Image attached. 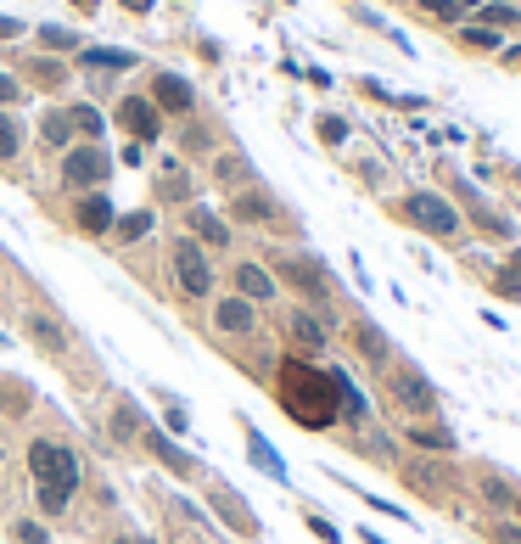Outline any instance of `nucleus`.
Here are the masks:
<instances>
[{
  "label": "nucleus",
  "instance_id": "nucleus-1",
  "mask_svg": "<svg viewBox=\"0 0 521 544\" xmlns=\"http://www.w3.org/2000/svg\"><path fill=\"white\" fill-rule=\"evenodd\" d=\"M269 275H275V287L292 292V303H303V309H320L331 326H337V275H331V264H325L314 247H286V253L269 258Z\"/></svg>",
  "mask_w": 521,
  "mask_h": 544
},
{
  "label": "nucleus",
  "instance_id": "nucleus-2",
  "mask_svg": "<svg viewBox=\"0 0 521 544\" xmlns=\"http://www.w3.org/2000/svg\"><path fill=\"white\" fill-rule=\"evenodd\" d=\"M387 214L398 219L404 230H415V236H426V242H437V247H460L465 242V219H460V208H454L443 191H404V197H393L387 202Z\"/></svg>",
  "mask_w": 521,
  "mask_h": 544
},
{
  "label": "nucleus",
  "instance_id": "nucleus-3",
  "mask_svg": "<svg viewBox=\"0 0 521 544\" xmlns=\"http://www.w3.org/2000/svg\"><path fill=\"white\" fill-rule=\"evenodd\" d=\"M381 399H387V416L393 421H432L443 416V387L415 365V359H393L381 371Z\"/></svg>",
  "mask_w": 521,
  "mask_h": 544
},
{
  "label": "nucleus",
  "instance_id": "nucleus-4",
  "mask_svg": "<svg viewBox=\"0 0 521 544\" xmlns=\"http://www.w3.org/2000/svg\"><path fill=\"white\" fill-rule=\"evenodd\" d=\"M393 472H398V483H404L421 505H432V511H449L465 488V477L454 472V455H415V449H409V455L393 460Z\"/></svg>",
  "mask_w": 521,
  "mask_h": 544
},
{
  "label": "nucleus",
  "instance_id": "nucleus-5",
  "mask_svg": "<svg viewBox=\"0 0 521 544\" xmlns=\"http://www.w3.org/2000/svg\"><path fill=\"white\" fill-rule=\"evenodd\" d=\"M443 197H449L454 208H460L465 230H477L482 242H493V247H516V242H521V225L505 214V208H493V202L482 197V191L471 186V180H465V174H454V169H449V191H443Z\"/></svg>",
  "mask_w": 521,
  "mask_h": 544
},
{
  "label": "nucleus",
  "instance_id": "nucleus-6",
  "mask_svg": "<svg viewBox=\"0 0 521 544\" xmlns=\"http://www.w3.org/2000/svg\"><path fill=\"white\" fill-rule=\"evenodd\" d=\"M23 460H29L34 488H51V494H68V500H79V488H85V466H79V455H73L62 438H51V432L29 438Z\"/></svg>",
  "mask_w": 521,
  "mask_h": 544
},
{
  "label": "nucleus",
  "instance_id": "nucleus-7",
  "mask_svg": "<svg viewBox=\"0 0 521 544\" xmlns=\"http://www.w3.org/2000/svg\"><path fill=\"white\" fill-rule=\"evenodd\" d=\"M169 275H174V292L185 303H208L213 287H219V270H213V253H202L185 230L169 236Z\"/></svg>",
  "mask_w": 521,
  "mask_h": 544
},
{
  "label": "nucleus",
  "instance_id": "nucleus-8",
  "mask_svg": "<svg viewBox=\"0 0 521 544\" xmlns=\"http://www.w3.org/2000/svg\"><path fill=\"white\" fill-rule=\"evenodd\" d=\"M275 326H281V343L292 348L297 359H325L331 354V337H337V326L320 315V309H303V303H275Z\"/></svg>",
  "mask_w": 521,
  "mask_h": 544
},
{
  "label": "nucleus",
  "instance_id": "nucleus-9",
  "mask_svg": "<svg viewBox=\"0 0 521 544\" xmlns=\"http://www.w3.org/2000/svg\"><path fill=\"white\" fill-rule=\"evenodd\" d=\"M107 180H113V152L101 141H73L68 152H62V186H68L73 197L107 191Z\"/></svg>",
  "mask_w": 521,
  "mask_h": 544
},
{
  "label": "nucleus",
  "instance_id": "nucleus-10",
  "mask_svg": "<svg viewBox=\"0 0 521 544\" xmlns=\"http://www.w3.org/2000/svg\"><path fill=\"white\" fill-rule=\"evenodd\" d=\"M141 449H146V455H152L169 477H180V483H197V477H202V460L191 455L180 438H169V432L157 427V421H146V427H141Z\"/></svg>",
  "mask_w": 521,
  "mask_h": 544
},
{
  "label": "nucleus",
  "instance_id": "nucleus-11",
  "mask_svg": "<svg viewBox=\"0 0 521 544\" xmlns=\"http://www.w3.org/2000/svg\"><path fill=\"white\" fill-rule=\"evenodd\" d=\"M342 337H348V348H353V354H359V359H365V365H370V371H387V365H393V359H398V348H393V337H387V331H381L376 326V320H370V315H348V320H342Z\"/></svg>",
  "mask_w": 521,
  "mask_h": 544
},
{
  "label": "nucleus",
  "instance_id": "nucleus-12",
  "mask_svg": "<svg viewBox=\"0 0 521 544\" xmlns=\"http://www.w3.org/2000/svg\"><path fill=\"white\" fill-rule=\"evenodd\" d=\"M225 219H230V230H236V225L269 230V225H281V202H275V191H269V186L230 191V197H225Z\"/></svg>",
  "mask_w": 521,
  "mask_h": 544
},
{
  "label": "nucleus",
  "instance_id": "nucleus-13",
  "mask_svg": "<svg viewBox=\"0 0 521 544\" xmlns=\"http://www.w3.org/2000/svg\"><path fill=\"white\" fill-rule=\"evenodd\" d=\"M113 124L124 129V135H129L135 146H152V141H163V124H169V118H163V113L152 107V96H135V90H129V96H118Z\"/></svg>",
  "mask_w": 521,
  "mask_h": 544
},
{
  "label": "nucleus",
  "instance_id": "nucleus-14",
  "mask_svg": "<svg viewBox=\"0 0 521 544\" xmlns=\"http://www.w3.org/2000/svg\"><path fill=\"white\" fill-rule=\"evenodd\" d=\"M180 230L202 247V253H230V242H236L230 219H225V214H213L208 202H191V208L180 214Z\"/></svg>",
  "mask_w": 521,
  "mask_h": 544
},
{
  "label": "nucleus",
  "instance_id": "nucleus-15",
  "mask_svg": "<svg viewBox=\"0 0 521 544\" xmlns=\"http://www.w3.org/2000/svg\"><path fill=\"white\" fill-rule=\"evenodd\" d=\"M230 292H236V298H247V303H258V309H275V303H281V287H275V275H269V264L264 258H236V264H230Z\"/></svg>",
  "mask_w": 521,
  "mask_h": 544
},
{
  "label": "nucleus",
  "instance_id": "nucleus-16",
  "mask_svg": "<svg viewBox=\"0 0 521 544\" xmlns=\"http://www.w3.org/2000/svg\"><path fill=\"white\" fill-rule=\"evenodd\" d=\"M208 505H213V516L225 522V533H236V539H258V533H264V528H258V511L241 500L230 483H213L208 488Z\"/></svg>",
  "mask_w": 521,
  "mask_h": 544
},
{
  "label": "nucleus",
  "instance_id": "nucleus-17",
  "mask_svg": "<svg viewBox=\"0 0 521 544\" xmlns=\"http://www.w3.org/2000/svg\"><path fill=\"white\" fill-rule=\"evenodd\" d=\"M146 96H152V107L163 118H191V113H197V90H191V79H180L174 68H157Z\"/></svg>",
  "mask_w": 521,
  "mask_h": 544
},
{
  "label": "nucleus",
  "instance_id": "nucleus-18",
  "mask_svg": "<svg viewBox=\"0 0 521 544\" xmlns=\"http://www.w3.org/2000/svg\"><path fill=\"white\" fill-rule=\"evenodd\" d=\"M113 219H118V208L107 191H85V197L73 202V236H85V242H107Z\"/></svg>",
  "mask_w": 521,
  "mask_h": 544
},
{
  "label": "nucleus",
  "instance_id": "nucleus-19",
  "mask_svg": "<svg viewBox=\"0 0 521 544\" xmlns=\"http://www.w3.org/2000/svg\"><path fill=\"white\" fill-rule=\"evenodd\" d=\"M398 438H404L415 455H454V449H460V438H454V427L443 416H432V421H398Z\"/></svg>",
  "mask_w": 521,
  "mask_h": 544
},
{
  "label": "nucleus",
  "instance_id": "nucleus-20",
  "mask_svg": "<svg viewBox=\"0 0 521 544\" xmlns=\"http://www.w3.org/2000/svg\"><path fill=\"white\" fill-rule=\"evenodd\" d=\"M241 438H247V460H253V472H258V477H269L275 488H292V472H286L281 449L264 438V427H253V421L241 416Z\"/></svg>",
  "mask_w": 521,
  "mask_h": 544
},
{
  "label": "nucleus",
  "instance_id": "nucleus-21",
  "mask_svg": "<svg viewBox=\"0 0 521 544\" xmlns=\"http://www.w3.org/2000/svg\"><path fill=\"white\" fill-rule=\"evenodd\" d=\"M477 500H482V511L488 516H510L516 511V494H521V483L510 472H499V466H477Z\"/></svg>",
  "mask_w": 521,
  "mask_h": 544
},
{
  "label": "nucleus",
  "instance_id": "nucleus-22",
  "mask_svg": "<svg viewBox=\"0 0 521 544\" xmlns=\"http://www.w3.org/2000/svg\"><path fill=\"white\" fill-rule=\"evenodd\" d=\"M213 331L219 337H258V303L236 298V292H225V298H213Z\"/></svg>",
  "mask_w": 521,
  "mask_h": 544
},
{
  "label": "nucleus",
  "instance_id": "nucleus-23",
  "mask_svg": "<svg viewBox=\"0 0 521 544\" xmlns=\"http://www.w3.org/2000/svg\"><path fill=\"white\" fill-rule=\"evenodd\" d=\"M23 337H29L40 354H51V359H62L73 348V337H68V326H62L51 309H23Z\"/></svg>",
  "mask_w": 521,
  "mask_h": 544
},
{
  "label": "nucleus",
  "instance_id": "nucleus-24",
  "mask_svg": "<svg viewBox=\"0 0 521 544\" xmlns=\"http://www.w3.org/2000/svg\"><path fill=\"white\" fill-rule=\"evenodd\" d=\"M253 158H247V152H213L208 158V180H213V191H247V186H258L253 180Z\"/></svg>",
  "mask_w": 521,
  "mask_h": 544
},
{
  "label": "nucleus",
  "instance_id": "nucleus-25",
  "mask_svg": "<svg viewBox=\"0 0 521 544\" xmlns=\"http://www.w3.org/2000/svg\"><path fill=\"white\" fill-rule=\"evenodd\" d=\"M331 393H337V421L348 432H359V427H370V399L365 393H359V387H353V376L348 371H337V365H331Z\"/></svg>",
  "mask_w": 521,
  "mask_h": 544
},
{
  "label": "nucleus",
  "instance_id": "nucleus-26",
  "mask_svg": "<svg viewBox=\"0 0 521 544\" xmlns=\"http://www.w3.org/2000/svg\"><path fill=\"white\" fill-rule=\"evenodd\" d=\"M471 270H477V281L493 292V298L521 303V270L510 264V258H471Z\"/></svg>",
  "mask_w": 521,
  "mask_h": 544
},
{
  "label": "nucleus",
  "instance_id": "nucleus-27",
  "mask_svg": "<svg viewBox=\"0 0 521 544\" xmlns=\"http://www.w3.org/2000/svg\"><path fill=\"white\" fill-rule=\"evenodd\" d=\"M34 141H40V152H51V158H62L73 141H79V129H73L68 107H45L40 124H34Z\"/></svg>",
  "mask_w": 521,
  "mask_h": 544
},
{
  "label": "nucleus",
  "instance_id": "nucleus-28",
  "mask_svg": "<svg viewBox=\"0 0 521 544\" xmlns=\"http://www.w3.org/2000/svg\"><path fill=\"white\" fill-rule=\"evenodd\" d=\"M157 202H174V208H191L197 202V180H191V169L180 158H169L157 169Z\"/></svg>",
  "mask_w": 521,
  "mask_h": 544
},
{
  "label": "nucleus",
  "instance_id": "nucleus-29",
  "mask_svg": "<svg viewBox=\"0 0 521 544\" xmlns=\"http://www.w3.org/2000/svg\"><path fill=\"white\" fill-rule=\"evenodd\" d=\"M79 68L101 73V79H107V73H129L135 68V51H118V45H85V51H79Z\"/></svg>",
  "mask_w": 521,
  "mask_h": 544
},
{
  "label": "nucleus",
  "instance_id": "nucleus-30",
  "mask_svg": "<svg viewBox=\"0 0 521 544\" xmlns=\"http://www.w3.org/2000/svg\"><path fill=\"white\" fill-rule=\"evenodd\" d=\"M152 230H157V208H129V214H118V219H113V236H107V242L135 247V242H146Z\"/></svg>",
  "mask_w": 521,
  "mask_h": 544
},
{
  "label": "nucleus",
  "instance_id": "nucleus-31",
  "mask_svg": "<svg viewBox=\"0 0 521 544\" xmlns=\"http://www.w3.org/2000/svg\"><path fill=\"white\" fill-rule=\"evenodd\" d=\"M454 45L471 51V57H499V51H505V34L488 29V23H460V29H454Z\"/></svg>",
  "mask_w": 521,
  "mask_h": 544
},
{
  "label": "nucleus",
  "instance_id": "nucleus-32",
  "mask_svg": "<svg viewBox=\"0 0 521 544\" xmlns=\"http://www.w3.org/2000/svg\"><path fill=\"white\" fill-rule=\"evenodd\" d=\"M34 40H40L45 57H79V51H85V40H79L68 23H40V29H34Z\"/></svg>",
  "mask_w": 521,
  "mask_h": 544
},
{
  "label": "nucleus",
  "instance_id": "nucleus-33",
  "mask_svg": "<svg viewBox=\"0 0 521 544\" xmlns=\"http://www.w3.org/2000/svg\"><path fill=\"white\" fill-rule=\"evenodd\" d=\"M141 427H146L141 404L135 399H113V438L118 444H141Z\"/></svg>",
  "mask_w": 521,
  "mask_h": 544
},
{
  "label": "nucleus",
  "instance_id": "nucleus-34",
  "mask_svg": "<svg viewBox=\"0 0 521 544\" xmlns=\"http://www.w3.org/2000/svg\"><path fill=\"white\" fill-rule=\"evenodd\" d=\"M68 118H73V129H79V141H101V135H107V118H101V107H90V101H73Z\"/></svg>",
  "mask_w": 521,
  "mask_h": 544
},
{
  "label": "nucleus",
  "instance_id": "nucleus-35",
  "mask_svg": "<svg viewBox=\"0 0 521 544\" xmlns=\"http://www.w3.org/2000/svg\"><path fill=\"white\" fill-rule=\"evenodd\" d=\"M157 399H163V421H157V427L185 444V438H191V410H185V404L174 399V393H157Z\"/></svg>",
  "mask_w": 521,
  "mask_h": 544
},
{
  "label": "nucleus",
  "instance_id": "nucleus-36",
  "mask_svg": "<svg viewBox=\"0 0 521 544\" xmlns=\"http://www.w3.org/2000/svg\"><path fill=\"white\" fill-rule=\"evenodd\" d=\"M477 23H488V29H499V34H516L521 29V6H510V0H488L477 12Z\"/></svg>",
  "mask_w": 521,
  "mask_h": 544
},
{
  "label": "nucleus",
  "instance_id": "nucleus-37",
  "mask_svg": "<svg viewBox=\"0 0 521 544\" xmlns=\"http://www.w3.org/2000/svg\"><path fill=\"white\" fill-rule=\"evenodd\" d=\"M23 152V118L12 107H0V163H12Z\"/></svg>",
  "mask_w": 521,
  "mask_h": 544
},
{
  "label": "nucleus",
  "instance_id": "nucleus-38",
  "mask_svg": "<svg viewBox=\"0 0 521 544\" xmlns=\"http://www.w3.org/2000/svg\"><path fill=\"white\" fill-rule=\"evenodd\" d=\"M415 12L432 17V23H443V29H460V23H465V6H460V0H415Z\"/></svg>",
  "mask_w": 521,
  "mask_h": 544
},
{
  "label": "nucleus",
  "instance_id": "nucleus-39",
  "mask_svg": "<svg viewBox=\"0 0 521 544\" xmlns=\"http://www.w3.org/2000/svg\"><path fill=\"white\" fill-rule=\"evenodd\" d=\"M314 135H320V146H331V152H337V146H348L353 124L342 113H320V118H314Z\"/></svg>",
  "mask_w": 521,
  "mask_h": 544
},
{
  "label": "nucleus",
  "instance_id": "nucleus-40",
  "mask_svg": "<svg viewBox=\"0 0 521 544\" xmlns=\"http://www.w3.org/2000/svg\"><path fill=\"white\" fill-rule=\"evenodd\" d=\"M337 483H342V488H348L353 500H365V505H370V511H376V516H393V522H409V516H404V505H393V500H381V494H370V488H359V483H348V477H337Z\"/></svg>",
  "mask_w": 521,
  "mask_h": 544
},
{
  "label": "nucleus",
  "instance_id": "nucleus-41",
  "mask_svg": "<svg viewBox=\"0 0 521 544\" xmlns=\"http://www.w3.org/2000/svg\"><path fill=\"white\" fill-rule=\"evenodd\" d=\"M6 539H12V544H51V533H45L40 516H17L12 528H6Z\"/></svg>",
  "mask_w": 521,
  "mask_h": 544
},
{
  "label": "nucleus",
  "instance_id": "nucleus-42",
  "mask_svg": "<svg viewBox=\"0 0 521 544\" xmlns=\"http://www.w3.org/2000/svg\"><path fill=\"white\" fill-rule=\"evenodd\" d=\"M482 544H521V522H516V516H488Z\"/></svg>",
  "mask_w": 521,
  "mask_h": 544
},
{
  "label": "nucleus",
  "instance_id": "nucleus-43",
  "mask_svg": "<svg viewBox=\"0 0 521 544\" xmlns=\"http://www.w3.org/2000/svg\"><path fill=\"white\" fill-rule=\"evenodd\" d=\"M29 79H34V85H40V90H62V79H68V68H62L57 57H40V62H34V68H29Z\"/></svg>",
  "mask_w": 521,
  "mask_h": 544
},
{
  "label": "nucleus",
  "instance_id": "nucleus-44",
  "mask_svg": "<svg viewBox=\"0 0 521 544\" xmlns=\"http://www.w3.org/2000/svg\"><path fill=\"white\" fill-rule=\"evenodd\" d=\"M303 522H309V533L320 544H342V533H337V522H331V516L325 511H314V505H303Z\"/></svg>",
  "mask_w": 521,
  "mask_h": 544
},
{
  "label": "nucleus",
  "instance_id": "nucleus-45",
  "mask_svg": "<svg viewBox=\"0 0 521 544\" xmlns=\"http://www.w3.org/2000/svg\"><path fill=\"white\" fill-rule=\"evenodd\" d=\"M180 146H185V152H197V158H208V152H213V129L208 124H185Z\"/></svg>",
  "mask_w": 521,
  "mask_h": 544
},
{
  "label": "nucleus",
  "instance_id": "nucleus-46",
  "mask_svg": "<svg viewBox=\"0 0 521 544\" xmlns=\"http://www.w3.org/2000/svg\"><path fill=\"white\" fill-rule=\"evenodd\" d=\"M17 101H23V79L0 68V107H17Z\"/></svg>",
  "mask_w": 521,
  "mask_h": 544
},
{
  "label": "nucleus",
  "instance_id": "nucleus-47",
  "mask_svg": "<svg viewBox=\"0 0 521 544\" xmlns=\"http://www.w3.org/2000/svg\"><path fill=\"white\" fill-rule=\"evenodd\" d=\"M118 163H129V169H141V163H146V146H135V141H129L124 152H118Z\"/></svg>",
  "mask_w": 521,
  "mask_h": 544
},
{
  "label": "nucleus",
  "instance_id": "nucleus-48",
  "mask_svg": "<svg viewBox=\"0 0 521 544\" xmlns=\"http://www.w3.org/2000/svg\"><path fill=\"white\" fill-rule=\"evenodd\" d=\"M118 6H124L129 17H152V6H157V0H118Z\"/></svg>",
  "mask_w": 521,
  "mask_h": 544
},
{
  "label": "nucleus",
  "instance_id": "nucleus-49",
  "mask_svg": "<svg viewBox=\"0 0 521 544\" xmlns=\"http://www.w3.org/2000/svg\"><path fill=\"white\" fill-rule=\"evenodd\" d=\"M113 544H157L152 533H141V528H129V533H113Z\"/></svg>",
  "mask_w": 521,
  "mask_h": 544
},
{
  "label": "nucleus",
  "instance_id": "nucleus-50",
  "mask_svg": "<svg viewBox=\"0 0 521 544\" xmlns=\"http://www.w3.org/2000/svg\"><path fill=\"white\" fill-rule=\"evenodd\" d=\"M17 34H23V23L17 17H0V40H17Z\"/></svg>",
  "mask_w": 521,
  "mask_h": 544
},
{
  "label": "nucleus",
  "instance_id": "nucleus-51",
  "mask_svg": "<svg viewBox=\"0 0 521 544\" xmlns=\"http://www.w3.org/2000/svg\"><path fill=\"white\" fill-rule=\"evenodd\" d=\"M359 544H393V539H381L376 528H359Z\"/></svg>",
  "mask_w": 521,
  "mask_h": 544
},
{
  "label": "nucleus",
  "instance_id": "nucleus-52",
  "mask_svg": "<svg viewBox=\"0 0 521 544\" xmlns=\"http://www.w3.org/2000/svg\"><path fill=\"white\" fill-rule=\"evenodd\" d=\"M68 6H73V12H96L101 0H68Z\"/></svg>",
  "mask_w": 521,
  "mask_h": 544
},
{
  "label": "nucleus",
  "instance_id": "nucleus-53",
  "mask_svg": "<svg viewBox=\"0 0 521 544\" xmlns=\"http://www.w3.org/2000/svg\"><path fill=\"white\" fill-rule=\"evenodd\" d=\"M505 258H510V264L521 270V242H516V247H505Z\"/></svg>",
  "mask_w": 521,
  "mask_h": 544
},
{
  "label": "nucleus",
  "instance_id": "nucleus-54",
  "mask_svg": "<svg viewBox=\"0 0 521 544\" xmlns=\"http://www.w3.org/2000/svg\"><path fill=\"white\" fill-rule=\"evenodd\" d=\"M460 6H471V12H482V6H488V0H460Z\"/></svg>",
  "mask_w": 521,
  "mask_h": 544
},
{
  "label": "nucleus",
  "instance_id": "nucleus-55",
  "mask_svg": "<svg viewBox=\"0 0 521 544\" xmlns=\"http://www.w3.org/2000/svg\"><path fill=\"white\" fill-rule=\"evenodd\" d=\"M510 180H516V186H521V163H516V169H510Z\"/></svg>",
  "mask_w": 521,
  "mask_h": 544
},
{
  "label": "nucleus",
  "instance_id": "nucleus-56",
  "mask_svg": "<svg viewBox=\"0 0 521 544\" xmlns=\"http://www.w3.org/2000/svg\"><path fill=\"white\" fill-rule=\"evenodd\" d=\"M510 516H516V522H521V494H516V511H510Z\"/></svg>",
  "mask_w": 521,
  "mask_h": 544
},
{
  "label": "nucleus",
  "instance_id": "nucleus-57",
  "mask_svg": "<svg viewBox=\"0 0 521 544\" xmlns=\"http://www.w3.org/2000/svg\"><path fill=\"white\" fill-rule=\"evenodd\" d=\"M0 477H6V460H0Z\"/></svg>",
  "mask_w": 521,
  "mask_h": 544
}]
</instances>
